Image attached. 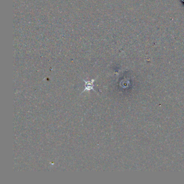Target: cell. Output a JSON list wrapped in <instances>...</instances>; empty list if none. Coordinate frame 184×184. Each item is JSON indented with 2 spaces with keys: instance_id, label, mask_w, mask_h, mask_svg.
Listing matches in <instances>:
<instances>
[{
  "instance_id": "obj_1",
  "label": "cell",
  "mask_w": 184,
  "mask_h": 184,
  "mask_svg": "<svg viewBox=\"0 0 184 184\" xmlns=\"http://www.w3.org/2000/svg\"><path fill=\"white\" fill-rule=\"evenodd\" d=\"M96 78L95 79H92L91 81H86L85 80H84V81L85 82V88L84 90L82 91L81 93L85 92V91H88L90 90H93L94 91H95V90L93 89V83L95 81H96Z\"/></svg>"
}]
</instances>
